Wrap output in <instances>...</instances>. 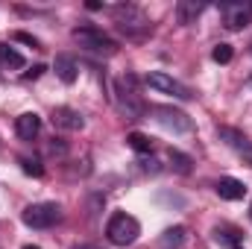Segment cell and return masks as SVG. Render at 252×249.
Instances as JSON below:
<instances>
[{"label":"cell","instance_id":"1","mask_svg":"<svg viewBox=\"0 0 252 249\" xmlns=\"http://www.w3.org/2000/svg\"><path fill=\"white\" fill-rule=\"evenodd\" d=\"M73 41H76L82 50L94 53V56H115V53H118V44H115L103 30H97V27H91V24L76 27V30H73Z\"/></svg>","mask_w":252,"mask_h":249},{"label":"cell","instance_id":"2","mask_svg":"<svg viewBox=\"0 0 252 249\" xmlns=\"http://www.w3.org/2000/svg\"><path fill=\"white\" fill-rule=\"evenodd\" d=\"M112 18H115L118 30H124L129 38H141V35L150 32V21H147V15H144L138 6H132V3L112 6Z\"/></svg>","mask_w":252,"mask_h":249},{"label":"cell","instance_id":"3","mask_svg":"<svg viewBox=\"0 0 252 249\" xmlns=\"http://www.w3.org/2000/svg\"><path fill=\"white\" fill-rule=\"evenodd\" d=\"M138 235H141V223H138L132 214H126V211L112 214L109 223H106V238H109L115 247H129V244H135Z\"/></svg>","mask_w":252,"mask_h":249},{"label":"cell","instance_id":"4","mask_svg":"<svg viewBox=\"0 0 252 249\" xmlns=\"http://www.w3.org/2000/svg\"><path fill=\"white\" fill-rule=\"evenodd\" d=\"M21 220L30 229H50L62 220V205L59 202H32V205L24 208Z\"/></svg>","mask_w":252,"mask_h":249},{"label":"cell","instance_id":"5","mask_svg":"<svg viewBox=\"0 0 252 249\" xmlns=\"http://www.w3.org/2000/svg\"><path fill=\"white\" fill-rule=\"evenodd\" d=\"M115 94H118V106H121V112H124L126 118H141L144 115V106H141L138 88H135V76H124L118 82Z\"/></svg>","mask_w":252,"mask_h":249},{"label":"cell","instance_id":"6","mask_svg":"<svg viewBox=\"0 0 252 249\" xmlns=\"http://www.w3.org/2000/svg\"><path fill=\"white\" fill-rule=\"evenodd\" d=\"M217 138L229 147V150H235L247 164L252 167V141L241 132V129H232V126H217Z\"/></svg>","mask_w":252,"mask_h":249},{"label":"cell","instance_id":"7","mask_svg":"<svg viewBox=\"0 0 252 249\" xmlns=\"http://www.w3.org/2000/svg\"><path fill=\"white\" fill-rule=\"evenodd\" d=\"M153 115H156V121L164 126V129H170V132H176V135H182V132H190V129H193V124H190L188 115L179 112V109H173V106H156Z\"/></svg>","mask_w":252,"mask_h":249},{"label":"cell","instance_id":"8","mask_svg":"<svg viewBox=\"0 0 252 249\" xmlns=\"http://www.w3.org/2000/svg\"><path fill=\"white\" fill-rule=\"evenodd\" d=\"M150 88H156V91H161V94H173V97H179V100H190L193 94H190L188 85H182L179 79H173V76H167V73H147V79H144Z\"/></svg>","mask_w":252,"mask_h":249},{"label":"cell","instance_id":"9","mask_svg":"<svg viewBox=\"0 0 252 249\" xmlns=\"http://www.w3.org/2000/svg\"><path fill=\"white\" fill-rule=\"evenodd\" d=\"M223 24L232 32L252 24V3H223Z\"/></svg>","mask_w":252,"mask_h":249},{"label":"cell","instance_id":"10","mask_svg":"<svg viewBox=\"0 0 252 249\" xmlns=\"http://www.w3.org/2000/svg\"><path fill=\"white\" fill-rule=\"evenodd\" d=\"M211 238H214V244L223 249H241L244 247V235L235 229V226H214V232H211Z\"/></svg>","mask_w":252,"mask_h":249},{"label":"cell","instance_id":"11","mask_svg":"<svg viewBox=\"0 0 252 249\" xmlns=\"http://www.w3.org/2000/svg\"><path fill=\"white\" fill-rule=\"evenodd\" d=\"M53 126H59V129H67V132H79L85 121H82V115L76 112V109H67V106H59V109H53Z\"/></svg>","mask_w":252,"mask_h":249},{"label":"cell","instance_id":"12","mask_svg":"<svg viewBox=\"0 0 252 249\" xmlns=\"http://www.w3.org/2000/svg\"><path fill=\"white\" fill-rule=\"evenodd\" d=\"M15 132H18L21 141H32V138H38V132H41V118H38L35 112H24V115L15 121Z\"/></svg>","mask_w":252,"mask_h":249},{"label":"cell","instance_id":"13","mask_svg":"<svg viewBox=\"0 0 252 249\" xmlns=\"http://www.w3.org/2000/svg\"><path fill=\"white\" fill-rule=\"evenodd\" d=\"M217 196H220V199H229V202H238V199L247 196V185L238 182V179H232V176H223V179L217 182Z\"/></svg>","mask_w":252,"mask_h":249},{"label":"cell","instance_id":"14","mask_svg":"<svg viewBox=\"0 0 252 249\" xmlns=\"http://www.w3.org/2000/svg\"><path fill=\"white\" fill-rule=\"evenodd\" d=\"M53 70H56V76L62 79L64 85H73L76 82V62H73V56H56V62H53Z\"/></svg>","mask_w":252,"mask_h":249},{"label":"cell","instance_id":"15","mask_svg":"<svg viewBox=\"0 0 252 249\" xmlns=\"http://www.w3.org/2000/svg\"><path fill=\"white\" fill-rule=\"evenodd\" d=\"M185 238H188L185 226H173V229H164L161 232L158 244H161V249H182L185 247Z\"/></svg>","mask_w":252,"mask_h":249},{"label":"cell","instance_id":"16","mask_svg":"<svg viewBox=\"0 0 252 249\" xmlns=\"http://www.w3.org/2000/svg\"><path fill=\"white\" fill-rule=\"evenodd\" d=\"M0 64L3 67H12V70H18V67H24V56L15 50V47H9V44H0Z\"/></svg>","mask_w":252,"mask_h":249},{"label":"cell","instance_id":"17","mask_svg":"<svg viewBox=\"0 0 252 249\" xmlns=\"http://www.w3.org/2000/svg\"><path fill=\"white\" fill-rule=\"evenodd\" d=\"M167 158H170V164H173L176 173H190V164H193L190 156H185V153H179V150L170 147V150H167Z\"/></svg>","mask_w":252,"mask_h":249},{"label":"cell","instance_id":"18","mask_svg":"<svg viewBox=\"0 0 252 249\" xmlns=\"http://www.w3.org/2000/svg\"><path fill=\"white\" fill-rule=\"evenodd\" d=\"M202 12V3H179L176 6V15H179V24H190L196 15Z\"/></svg>","mask_w":252,"mask_h":249},{"label":"cell","instance_id":"19","mask_svg":"<svg viewBox=\"0 0 252 249\" xmlns=\"http://www.w3.org/2000/svg\"><path fill=\"white\" fill-rule=\"evenodd\" d=\"M126 141H129V147H132L135 153H150V150H153V141H150L147 135H141V132H132Z\"/></svg>","mask_w":252,"mask_h":249},{"label":"cell","instance_id":"20","mask_svg":"<svg viewBox=\"0 0 252 249\" xmlns=\"http://www.w3.org/2000/svg\"><path fill=\"white\" fill-rule=\"evenodd\" d=\"M232 56H235V53H232V47H229V44H217V47L211 50V59H214L217 64H229V62H232Z\"/></svg>","mask_w":252,"mask_h":249},{"label":"cell","instance_id":"21","mask_svg":"<svg viewBox=\"0 0 252 249\" xmlns=\"http://www.w3.org/2000/svg\"><path fill=\"white\" fill-rule=\"evenodd\" d=\"M21 167H24V173H30V176H41V173H44V167L38 164V158H21Z\"/></svg>","mask_w":252,"mask_h":249},{"label":"cell","instance_id":"22","mask_svg":"<svg viewBox=\"0 0 252 249\" xmlns=\"http://www.w3.org/2000/svg\"><path fill=\"white\" fill-rule=\"evenodd\" d=\"M15 38L24 41V44H30V47H38V38H32L30 32H15Z\"/></svg>","mask_w":252,"mask_h":249},{"label":"cell","instance_id":"23","mask_svg":"<svg viewBox=\"0 0 252 249\" xmlns=\"http://www.w3.org/2000/svg\"><path fill=\"white\" fill-rule=\"evenodd\" d=\"M76 249H100V247H94V244H79Z\"/></svg>","mask_w":252,"mask_h":249},{"label":"cell","instance_id":"24","mask_svg":"<svg viewBox=\"0 0 252 249\" xmlns=\"http://www.w3.org/2000/svg\"><path fill=\"white\" fill-rule=\"evenodd\" d=\"M24 249H41V247H24Z\"/></svg>","mask_w":252,"mask_h":249},{"label":"cell","instance_id":"25","mask_svg":"<svg viewBox=\"0 0 252 249\" xmlns=\"http://www.w3.org/2000/svg\"><path fill=\"white\" fill-rule=\"evenodd\" d=\"M250 217H252V205H250Z\"/></svg>","mask_w":252,"mask_h":249}]
</instances>
